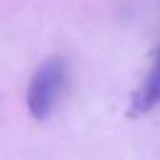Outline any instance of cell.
Returning <instances> with one entry per match:
<instances>
[{"mask_svg":"<svg viewBox=\"0 0 160 160\" xmlns=\"http://www.w3.org/2000/svg\"><path fill=\"white\" fill-rule=\"evenodd\" d=\"M160 103V50L157 52L155 62H153L150 72L146 74L141 86L132 93L131 103L128 108V115L138 119L150 112L153 107Z\"/></svg>","mask_w":160,"mask_h":160,"instance_id":"cell-2","label":"cell"},{"mask_svg":"<svg viewBox=\"0 0 160 160\" xmlns=\"http://www.w3.org/2000/svg\"><path fill=\"white\" fill-rule=\"evenodd\" d=\"M67 76V64L62 57H50L33 74L28 84L26 102L36 121H45L52 115Z\"/></svg>","mask_w":160,"mask_h":160,"instance_id":"cell-1","label":"cell"}]
</instances>
